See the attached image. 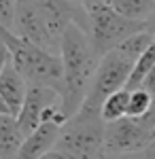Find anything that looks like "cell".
<instances>
[{
  "instance_id": "cell-1",
  "label": "cell",
  "mask_w": 155,
  "mask_h": 159,
  "mask_svg": "<svg viewBox=\"0 0 155 159\" xmlns=\"http://www.w3.org/2000/svg\"><path fill=\"white\" fill-rule=\"evenodd\" d=\"M60 57L62 66H64V87L60 93V110L62 119L66 123L85 104V98L89 93L92 81L98 72L102 57L96 53L87 30H83L79 24H70L66 28L60 43Z\"/></svg>"
},
{
  "instance_id": "cell-2",
  "label": "cell",
  "mask_w": 155,
  "mask_h": 159,
  "mask_svg": "<svg viewBox=\"0 0 155 159\" xmlns=\"http://www.w3.org/2000/svg\"><path fill=\"white\" fill-rule=\"evenodd\" d=\"M0 40L4 43V47L9 51L11 64L24 74L28 83L53 87L62 93L64 66H62V57L58 53H51L26 38L17 36L13 30L4 25H0Z\"/></svg>"
},
{
  "instance_id": "cell-3",
  "label": "cell",
  "mask_w": 155,
  "mask_h": 159,
  "mask_svg": "<svg viewBox=\"0 0 155 159\" xmlns=\"http://www.w3.org/2000/svg\"><path fill=\"white\" fill-rule=\"evenodd\" d=\"M85 11H87V34L100 57L115 51L130 36L147 30L144 21H134L119 15L113 9L110 0H94L85 7Z\"/></svg>"
},
{
  "instance_id": "cell-4",
  "label": "cell",
  "mask_w": 155,
  "mask_h": 159,
  "mask_svg": "<svg viewBox=\"0 0 155 159\" xmlns=\"http://www.w3.org/2000/svg\"><path fill=\"white\" fill-rule=\"evenodd\" d=\"M104 132L106 123L100 112L79 110L62 125L55 151H62L72 159H102Z\"/></svg>"
},
{
  "instance_id": "cell-5",
  "label": "cell",
  "mask_w": 155,
  "mask_h": 159,
  "mask_svg": "<svg viewBox=\"0 0 155 159\" xmlns=\"http://www.w3.org/2000/svg\"><path fill=\"white\" fill-rule=\"evenodd\" d=\"M132 70H134V61L128 55H123L119 49L106 53L100 60L98 72H96L94 81H92L89 93H87L85 104L81 106V110L100 112L102 110V104H104V100L108 96H113L119 89H125Z\"/></svg>"
},
{
  "instance_id": "cell-6",
  "label": "cell",
  "mask_w": 155,
  "mask_h": 159,
  "mask_svg": "<svg viewBox=\"0 0 155 159\" xmlns=\"http://www.w3.org/2000/svg\"><path fill=\"white\" fill-rule=\"evenodd\" d=\"M155 125L147 117L132 119L123 117L115 123H106L104 132V155L106 157H123L143 153L147 144L153 140Z\"/></svg>"
},
{
  "instance_id": "cell-7",
  "label": "cell",
  "mask_w": 155,
  "mask_h": 159,
  "mask_svg": "<svg viewBox=\"0 0 155 159\" xmlns=\"http://www.w3.org/2000/svg\"><path fill=\"white\" fill-rule=\"evenodd\" d=\"M15 34L38 45V47H43V49L51 51V53L60 51V45L55 43V38H53L51 30H49L47 19H45L40 7L34 0H17Z\"/></svg>"
},
{
  "instance_id": "cell-8",
  "label": "cell",
  "mask_w": 155,
  "mask_h": 159,
  "mask_svg": "<svg viewBox=\"0 0 155 159\" xmlns=\"http://www.w3.org/2000/svg\"><path fill=\"white\" fill-rule=\"evenodd\" d=\"M62 98L60 91L53 89V87L47 85H36V83H30L28 85V93H26L24 106L17 115V121H19V127L26 134V138L36 132L43 123H45V115H47L49 108L53 106H60Z\"/></svg>"
},
{
  "instance_id": "cell-9",
  "label": "cell",
  "mask_w": 155,
  "mask_h": 159,
  "mask_svg": "<svg viewBox=\"0 0 155 159\" xmlns=\"http://www.w3.org/2000/svg\"><path fill=\"white\" fill-rule=\"evenodd\" d=\"M62 125L60 121H45L36 132L28 136L24 140V144L19 148L15 159H43L49 151H53L60 138Z\"/></svg>"
},
{
  "instance_id": "cell-10",
  "label": "cell",
  "mask_w": 155,
  "mask_h": 159,
  "mask_svg": "<svg viewBox=\"0 0 155 159\" xmlns=\"http://www.w3.org/2000/svg\"><path fill=\"white\" fill-rule=\"evenodd\" d=\"M28 85L30 83L24 79V74L19 72L11 64V60H9L4 64L2 72H0V100L7 104V108L11 110L13 117H17L21 106H24Z\"/></svg>"
},
{
  "instance_id": "cell-11",
  "label": "cell",
  "mask_w": 155,
  "mask_h": 159,
  "mask_svg": "<svg viewBox=\"0 0 155 159\" xmlns=\"http://www.w3.org/2000/svg\"><path fill=\"white\" fill-rule=\"evenodd\" d=\"M26 140L17 117L0 115V159H15Z\"/></svg>"
},
{
  "instance_id": "cell-12",
  "label": "cell",
  "mask_w": 155,
  "mask_h": 159,
  "mask_svg": "<svg viewBox=\"0 0 155 159\" xmlns=\"http://www.w3.org/2000/svg\"><path fill=\"white\" fill-rule=\"evenodd\" d=\"M113 9L134 21H144L155 13V0H110Z\"/></svg>"
},
{
  "instance_id": "cell-13",
  "label": "cell",
  "mask_w": 155,
  "mask_h": 159,
  "mask_svg": "<svg viewBox=\"0 0 155 159\" xmlns=\"http://www.w3.org/2000/svg\"><path fill=\"white\" fill-rule=\"evenodd\" d=\"M130 98H132V91H128V89H119L113 96H108L104 100V104H102V110H100L104 123H115L119 119H123V117H128Z\"/></svg>"
},
{
  "instance_id": "cell-14",
  "label": "cell",
  "mask_w": 155,
  "mask_h": 159,
  "mask_svg": "<svg viewBox=\"0 0 155 159\" xmlns=\"http://www.w3.org/2000/svg\"><path fill=\"white\" fill-rule=\"evenodd\" d=\"M153 68H155V40H153V45H151V47H149V49H147L143 55L136 60V64H134V70H132L130 79H128V85H125V89H128V91L140 89L143 81L147 79V74L151 72Z\"/></svg>"
},
{
  "instance_id": "cell-15",
  "label": "cell",
  "mask_w": 155,
  "mask_h": 159,
  "mask_svg": "<svg viewBox=\"0 0 155 159\" xmlns=\"http://www.w3.org/2000/svg\"><path fill=\"white\" fill-rule=\"evenodd\" d=\"M153 40H155V34H151V32H147V30H144V32H138V34L130 36L128 40H123L117 49H119L123 55H128V57L136 64V60H138L144 51L153 45Z\"/></svg>"
},
{
  "instance_id": "cell-16",
  "label": "cell",
  "mask_w": 155,
  "mask_h": 159,
  "mask_svg": "<svg viewBox=\"0 0 155 159\" xmlns=\"http://www.w3.org/2000/svg\"><path fill=\"white\" fill-rule=\"evenodd\" d=\"M153 102H155V98L149 91H144V89H134V91H132V98H130L128 117H132V119H143V117H147V115L151 112V108H153Z\"/></svg>"
},
{
  "instance_id": "cell-17",
  "label": "cell",
  "mask_w": 155,
  "mask_h": 159,
  "mask_svg": "<svg viewBox=\"0 0 155 159\" xmlns=\"http://www.w3.org/2000/svg\"><path fill=\"white\" fill-rule=\"evenodd\" d=\"M17 13V0H0V25L13 30Z\"/></svg>"
},
{
  "instance_id": "cell-18",
  "label": "cell",
  "mask_w": 155,
  "mask_h": 159,
  "mask_svg": "<svg viewBox=\"0 0 155 159\" xmlns=\"http://www.w3.org/2000/svg\"><path fill=\"white\" fill-rule=\"evenodd\" d=\"M140 89H144V91H149L151 96L155 98V68L151 70V72L147 74V79L143 81V85H140Z\"/></svg>"
},
{
  "instance_id": "cell-19",
  "label": "cell",
  "mask_w": 155,
  "mask_h": 159,
  "mask_svg": "<svg viewBox=\"0 0 155 159\" xmlns=\"http://www.w3.org/2000/svg\"><path fill=\"white\" fill-rule=\"evenodd\" d=\"M140 157L143 159H155V136H153V140L147 144V148L140 153Z\"/></svg>"
},
{
  "instance_id": "cell-20",
  "label": "cell",
  "mask_w": 155,
  "mask_h": 159,
  "mask_svg": "<svg viewBox=\"0 0 155 159\" xmlns=\"http://www.w3.org/2000/svg\"><path fill=\"white\" fill-rule=\"evenodd\" d=\"M9 61V51L4 47V43L0 40V72H2V68H4V64Z\"/></svg>"
},
{
  "instance_id": "cell-21",
  "label": "cell",
  "mask_w": 155,
  "mask_h": 159,
  "mask_svg": "<svg viewBox=\"0 0 155 159\" xmlns=\"http://www.w3.org/2000/svg\"><path fill=\"white\" fill-rule=\"evenodd\" d=\"M43 159H72V157H68L66 153H62V151H55V148H53V151H49Z\"/></svg>"
},
{
  "instance_id": "cell-22",
  "label": "cell",
  "mask_w": 155,
  "mask_h": 159,
  "mask_svg": "<svg viewBox=\"0 0 155 159\" xmlns=\"http://www.w3.org/2000/svg\"><path fill=\"white\" fill-rule=\"evenodd\" d=\"M147 32H151V34H155V13L147 19Z\"/></svg>"
},
{
  "instance_id": "cell-23",
  "label": "cell",
  "mask_w": 155,
  "mask_h": 159,
  "mask_svg": "<svg viewBox=\"0 0 155 159\" xmlns=\"http://www.w3.org/2000/svg\"><path fill=\"white\" fill-rule=\"evenodd\" d=\"M68 2H72V4H77V7H87V4H89V2H94V0H68Z\"/></svg>"
},
{
  "instance_id": "cell-24",
  "label": "cell",
  "mask_w": 155,
  "mask_h": 159,
  "mask_svg": "<svg viewBox=\"0 0 155 159\" xmlns=\"http://www.w3.org/2000/svg\"><path fill=\"white\" fill-rule=\"evenodd\" d=\"M113 159H143V157H134V155H123V157H113Z\"/></svg>"
},
{
  "instance_id": "cell-25",
  "label": "cell",
  "mask_w": 155,
  "mask_h": 159,
  "mask_svg": "<svg viewBox=\"0 0 155 159\" xmlns=\"http://www.w3.org/2000/svg\"><path fill=\"white\" fill-rule=\"evenodd\" d=\"M153 136H155V134H153Z\"/></svg>"
}]
</instances>
